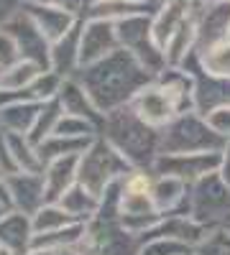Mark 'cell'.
I'll return each mask as SVG.
<instances>
[{"label":"cell","instance_id":"24","mask_svg":"<svg viewBox=\"0 0 230 255\" xmlns=\"http://www.w3.org/2000/svg\"><path fill=\"white\" fill-rule=\"evenodd\" d=\"M156 5H146V3H136V0H92V5L87 10L85 18H100V20H118L131 18L138 13H154Z\"/></svg>","mask_w":230,"mask_h":255},{"label":"cell","instance_id":"48","mask_svg":"<svg viewBox=\"0 0 230 255\" xmlns=\"http://www.w3.org/2000/svg\"><path fill=\"white\" fill-rule=\"evenodd\" d=\"M187 3L195 5V8H200V5H205V3H207V0H187Z\"/></svg>","mask_w":230,"mask_h":255},{"label":"cell","instance_id":"33","mask_svg":"<svg viewBox=\"0 0 230 255\" xmlns=\"http://www.w3.org/2000/svg\"><path fill=\"white\" fill-rule=\"evenodd\" d=\"M61 82H64V77H59V74L51 72V69H44V72H41V74L31 82V87H28L31 100H36V102H49V100L59 97Z\"/></svg>","mask_w":230,"mask_h":255},{"label":"cell","instance_id":"6","mask_svg":"<svg viewBox=\"0 0 230 255\" xmlns=\"http://www.w3.org/2000/svg\"><path fill=\"white\" fill-rule=\"evenodd\" d=\"M143 240L123 227L120 220H102L92 217L85 225V235L79 240L82 255H138Z\"/></svg>","mask_w":230,"mask_h":255},{"label":"cell","instance_id":"19","mask_svg":"<svg viewBox=\"0 0 230 255\" xmlns=\"http://www.w3.org/2000/svg\"><path fill=\"white\" fill-rule=\"evenodd\" d=\"M33 217L26 212L10 209L8 215L0 220V245L10 248L13 253L23 255L33 248Z\"/></svg>","mask_w":230,"mask_h":255},{"label":"cell","instance_id":"22","mask_svg":"<svg viewBox=\"0 0 230 255\" xmlns=\"http://www.w3.org/2000/svg\"><path fill=\"white\" fill-rule=\"evenodd\" d=\"M41 105H44V102L20 100V102H13V105L0 108V128L8 130V133H23V135H28L33 130L36 120H38Z\"/></svg>","mask_w":230,"mask_h":255},{"label":"cell","instance_id":"37","mask_svg":"<svg viewBox=\"0 0 230 255\" xmlns=\"http://www.w3.org/2000/svg\"><path fill=\"white\" fill-rule=\"evenodd\" d=\"M20 59V54H18V46H15V41H13V36L0 26V67H10V64H15Z\"/></svg>","mask_w":230,"mask_h":255},{"label":"cell","instance_id":"47","mask_svg":"<svg viewBox=\"0 0 230 255\" xmlns=\"http://www.w3.org/2000/svg\"><path fill=\"white\" fill-rule=\"evenodd\" d=\"M136 3H146V5H156V8L161 5V3H159V0H136Z\"/></svg>","mask_w":230,"mask_h":255},{"label":"cell","instance_id":"32","mask_svg":"<svg viewBox=\"0 0 230 255\" xmlns=\"http://www.w3.org/2000/svg\"><path fill=\"white\" fill-rule=\"evenodd\" d=\"M61 115H64V108H61L59 97L44 102V105H41V113H38V120H36V125H33V130L28 133V138L38 145L41 140L49 138V135L56 130V125H59Z\"/></svg>","mask_w":230,"mask_h":255},{"label":"cell","instance_id":"16","mask_svg":"<svg viewBox=\"0 0 230 255\" xmlns=\"http://www.w3.org/2000/svg\"><path fill=\"white\" fill-rule=\"evenodd\" d=\"M82 23L85 20H77V23L51 44V61H49V69L56 72L59 77H77V72L82 69V59H79V51H82Z\"/></svg>","mask_w":230,"mask_h":255},{"label":"cell","instance_id":"11","mask_svg":"<svg viewBox=\"0 0 230 255\" xmlns=\"http://www.w3.org/2000/svg\"><path fill=\"white\" fill-rule=\"evenodd\" d=\"M220 168V153H159L151 171L169 174L187 184H195L197 179L213 174Z\"/></svg>","mask_w":230,"mask_h":255},{"label":"cell","instance_id":"41","mask_svg":"<svg viewBox=\"0 0 230 255\" xmlns=\"http://www.w3.org/2000/svg\"><path fill=\"white\" fill-rule=\"evenodd\" d=\"M218 174L230 184V140L225 143V148L220 151V168H218Z\"/></svg>","mask_w":230,"mask_h":255},{"label":"cell","instance_id":"30","mask_svg":"<svg viewBox=\"0 0 230 255\" xmlns=\"http://www.w3.org/2000/svg\"><path fill=\"white\" fill-rule=\"evenodd\" d=\"M200 54V64L207 74H215V77H225L230 79V38L220 41L215 46H207Z\"/></svg>","mask_w":230,"mask_h":255},{"label":"cell","instance_id":"12","mask_svg":"<svg viewBox=\"0 0 230 255\" xmlns=\"http://www.w3.org/2000/svg\"><path fill=\"white\" fill-rule=\"evenodd\" d=\"M118 49H120V38H118V26L113 20L85 18V23H82V51H79L82 67L102 61Z\"/></svg>","mask_w":230,"mask_h":255},{"label":"cell","instance_id":"14","mask_svg":"<svg viewBox=\"0 0 230 255\" xmlns=\"http://www.w3.org/2000/svg\"><path fill=\"white\" fill-rule=\"evenodd\" d=\"M13 209L26 212V215H36V212L46 204V181L44 171H18L5 179Z\"/></svg>","mask_w":230,"mask_h":255},{"label":"cell","instance_id":"5","mask_svg":"<svg viewBox=\"0 0 230 255\" xmlns=\"http://www.w3.org/2000/svg\"><path fill=\"white\" fill-rule=\"evenodd\" d=\"M190 217L210 230H230V184L218 174H207L190 184Z\"/></svg>","mask_w":230,"mask_h":255},{"label":"cell","instance_id":"10","mask_svg":"<svg viewBox=\"0 0 230 255\" xmlns=\"http://www.w3.org/2000/svg\"><path fill=\"white\" fill-rule=\"evenodd\" d=\"M182 69H187L195 77V110L200 115H207L210 110L220 108V105H230V79L207 74L202 69V64H200L197 51L187 56Z\"/></svg>","mask_w":230,"mask_h":255},{"label":"cell","instance_id":"34","mask_svg":"<svg viewBox=\"0 0 230 255\" xmlns=\"http://www.w3.org/2000/svg\"><path fill=\"white\" fill-rule=\"evenodd\" d=\"M190 255H230V230H210L192 245Z\"/></svg>","mask_w":230,"mask_h":255},{"label":"cell","instance_id":"38","mask_svg":"<svg viewBox=\"0 0 230 255\" xmlns=\"http://www.w3.org/2000/svg\"><path fill=\"white\" fill-rule=\"evenodd\" d=\"M20 168L13 158V151H10V145H8V138H5V130H0V174H3V179L18 174Z\"/></svg>","mask_w":230,"mask_h":255},{"label":"cell","instance_id":"28","mask_svg":"<svg viewBox=\"0 0 230 255\" xmlns=\"http://www.w3.org/2000/svg\"><path fill=\"white\" fill-rule=\"evenodd\" d=\"M82 235H85V222H72L61 230L46 232V235H33V248H49V250L74 248L79 245Z\"/></svg>","mask_w":230,"mask_h":255},{"label":"cell","instance_id":"23","mask_svg":"<svg viewBox=\"0 0 230 255\" xmlns=\"http://www.w3.org/2000/svg\"><path fill=\"white\" fill-rule=\"evenodd\" d=\"M59 204L64 207V212L74 222H85V225L100 212V197L92 194V191L87 186H82L79 181L59 199Z\"/></svg>","mask_w":230,"mask_h":255},{"label":"cell","instance_id":"46","mask_svg":"<svg viewBox=\"0 0 230 255\" xmlns=\"http://www.w3.org/2000/svg\"><path fill=\"white\" fill-rule=\"evenodd\" d=\"M0 255H18V253H13V250L5 248V245H0Z\"/></svg>","mask_w":230,"mask_h":255},{"label":"cell","instance_id":"1","mask_svg":"<svg viewBox=\"0 0 230 255\" xmlns=\"http://www.w3.org/2000/svg\"><path fill=\"white\" fill-rule=\"evenodd\" d=\"M77 79L87 90L92 102L97 105V110L102 115H108L113 110H120L125 105H131V100L138 95V90L146 87L154 77L131 51L118 49L102 61L82 67L77 72Z\"/></svg>","mask_w":230,"mask_h":255},{"label":"cell","instance_id":"3","mask_svg":"<svg viewBox=\"0 0 230 255\" xmlns=\"http://www.w3.org/2000/svg\"><path fill=\"white\" fill-rule=\"evenodd\" d=\"M225 143L197 110L182 113L161 128V153H220Z\"/></svg>","mask_w":230,"mask_h":255},{"label":"cell","instance_id":"44","mask_svg":"<svg viewBox=\"0 0 230 255\" xmlns=\"http://www.w3.org/2000/svg\"><path fill=\"white\" fill-rule=\"evenodd\" d=\"M10 209H13V207H8V204H3V202H0V220H3V217L8 215Z\"/></svg>","mask_w":230,"mask_h":255},{"label":"cell","instance_id":"9","mask_svg":"<svg viewBox=\"0 0 230 255\" xmlns=\"http://www.w3.org/2000/svg\"><path fill=\"white\" fill-rule=\"evenodd\" d=\"M131 108H133V113L141 120H146L149 125L159 128V130H161L164 125H169L177 115H182L179 105L174 102V97L169 95V90H166L156 77L146 84V87L138 90V95L131 100Z\"/></svg>","mask_w":230,"mask_h":255},{"label":"cell","instance_id":"40","mask_svg":"<svg viewBox=\"0 0 230 255\" xmlns=\"http://www.w3.org/2000/svg\"><path fill=\"white\" fill-rule=\"evenodd\" d=\"M20 8H23V0H0V26L10 20Z\"/></svg>","mask_w":230,"mask_h":255},{"label":"cell","instance_id":"39","mask_svg":"<svg viewBox=\"0 0 230 255\" xmlns=\"http://www.w3.org/2000/svg\"><path fill=\"white\" fill-rule=\"evenodd\" d=\"M54 3H56L59 8L69 10L74 18L85 20V15H87V10H90V5H92V0H54Z\"/></svg>","mask_w":230,"mask_h":255},{"label":"cell","instance_id":"35","mask_svg":"<svg viewBox=\"0 0 230 255\" xmlns=\"http://www.w3.org/2000/svg\"><path fill=\"white\" fill-rule=\"evenodd\" d=\"M192 245H187L182 240L174 238H154V240H146L141 245L138 255H182V253H190Z\"/></svg>","mask_w":230,"mask_h":255},{"label":"cell","instance_id":"8","mask_svg":"<svg viewBox=\"0 0 230 255\" xmlns=\"http://www.w3.org/2000/svg\"><path fill=\"white\" fill-rule=\"evenodd\" d=\"M3 28L13 36L15 46H18V54L20 59H28L33 64H38L41 69H49V61H51V41L44 36L33 20L28 18V13L20 8L10 20H5Z\"/></svg>","mask_w":230,"mask_h":255},{"label":"cell","instance_id":"25","mask_svg":"<svg viewBox=\"0 0 230 255\" xmlns=\"http://www.w3.org/2000/svg\"><path fill=\"white\" fill-rule=\"evenodd\" d=\"M197 51V28H195V15L187 20L184 26H179V31L166 41L164 46V56L169 67H182L187 61V56Z\"/></svg>","mask_w":230,"mask_h":255},{"label":"cell","instance_id":"36","mask_svg":"<svg viewBox=\"0 0 230 255\" xmlns=\"http://www.w3.org/2000/svg\"><path fill=\"white\" fill-rule=\"evenodd\" d=\"M205 120L210 123V128H213L218 135H223L225 140H230V105H220V108L210 110V113L205 115Z\"/></svg>","mask_w":230,"mask_h":255},{"label":"cell","instance_id":"29","mask_svg":"<svg viewBox=\"0 0 230 255\" xmlns=\"http://www.w3.org/2000/svg\"><path fill=\"white\" fill-rule=\"evenodd\" d=\"M44 72L38 67V64L28 61V59H18L15 64H10V67L3 69V84L0 87L3 90H28L31 82Z\"/></svg>","mask_w":230,"mask_h":255},{"label":"cell","instance_id":"27","mask_svg":"<svg viewBox=\"0 0 230 255\" xmlns=\"http://www.w3.org/2000/svg\"><path fill=\"white\" fill-rule=\"evenodd\" d=\"M5 138H8V145H10L13 158H15L20 171H44V161L38 156V145L28 135L5 130Z\"/></svg>","mask_w":230,"mask_h":255},{"label":"cell","instance_id":"49","mask_svg":"<svg viewBox=\"0 0 230 255\" xmlns=\"http://www.w3.org/2000/svg\"><path fill=\"white\" fill-rule=\"evenodd\" d=\"M0 84H3V67H0Z\"/></svg>","mask_w":230,"mask_h":255},{"label":"cell","instance_id":"4","mask_svg":"<svg viewBox=\"0 0 230 255\" xmlns=\"http://www.w3.org/2000/svg\"><path fill=\"white\" fill-rule=\"evenodd\" d=\"M131 163L113 143H108L102 135H97L85 153H79V166H77V181L87 186L92 194H102L113 181L123 179L131 171Z\"/></svg>","mask_w":230,"mask_h":255},{"label":"cell","instance_id":"21","mask_svg":"<svg viewBox=\"0 0 230 255\" xmlns=\"http://www.w3.org/2000/svg\"><path fill=\"white\" fill-rule=\"evenodd\" d=\"M77 166L79 156L54 158L44 166V181H46V202H59L67 191L77 184Z\"/></svg>","mask_w":230,"mask_h":255},{"label":"cell","instance_id":"15","mask_svg":"<svg viewBox=\"0 0 230 255\" xmlns=\"http://www.w3.org/2000/svg\"><path fill=\"white\" fill-rule=\"evenodd\" d=\"M190 184L169 176V174H154V184H151V197L154 204L161 215H184L190 217Z\"/></svg>","mask_w":230,"mask_h":255},{"label":"cell","instance_id":"26","mask_svg":"<svg viewBox=\"0 0 230 255\" xmlns=\"http://www.w3.org/2000/svg\"><path fill=\"white\" fill-rule=\"evenodd\" d=\"M95 138H69V135H59L51 133L49 138H44L38 143V156L44 161V166L54 158H67V156H79L87 151V145Z\"/></svg>","mask_w":230,"mask_h":255},{"label":"cell","instance_id":"53","mask_svg":"<svg viewBox=\"0 0 230 255\" xmlns=\"http://www.w3.org/2000/svg\"><path fill=\"white\" fill-rule=\"evenodd\" d=\"M0 176H3V174H0Z\"/></svg>","mask_w":230,"mask_h":255},{"label":"cell","instance_id":"7","mask_svg":"<svg viewBox=\"0 0 230 255\" xmlns=\"http://www.w3.org/2000/svg\"><path fill=\"white\" fill-rule=\"evenodd\" d=\"M151 15L154 13H138L131 18L118 20V38H120V49L131 51L146 69H149L151 77L161 74L169 64H166L164 49L156 44L154 31H151Z\"/></svg>","mask_w":230,"mask_h":255},{"label":"cell","instance_id":"31","mask_svg":"<svg viewBox=\"0 0 230 255\" xmlns=\"http://www.w3.org/2000/svg\"><path fill=\"white\" fill-rule=\"evenodd\" d=\"M74 220L64 212V207H61L59 202H46L44 207H41L36 215H33V232L36 235H46V232H54V230H61L72 225Z\"/></svg>","mask_w":230,"mask_h":255},{"label":"cell","instance_id":"45","mask_svg":"<svg viewBox=\"0 0 230 255\" xmlns=\"http://www.w3.org/2000/svg\"><path fill=\"white\" fill-rule=\"evenodd\" d=\"M38 3H54V0H23V5H38Z\"/></svg>","mask_w":230,"mask_h":255},{"label":"cell","instance_id":"43","mask_svg":"<svg viewBox=\"0 0 230 255\" xmlns=\"http://www.w3.org/2000/svg\"><path fill=\"white\" fill-rule=\"evenodd\" d=\"M56 255H82V250L74 245V248H61V250H56Z\"/></svg>","mask_w":230,"mask_h":255},{"label":"cell","instance_id":"20","mask_svg":"<svg viewBox=\"0 0 230 255\" xmlns=\"http://www.w3.org/2000/svg\"><path fill=\"white\" fill-rule=\"evenodd\" d=\"M59 102H61V108H64V113L77 115V118H85V120H92L95 125L102 128V120H105V115L97 110V105L92 102V97H90L87 90L79 84L77 77H69V79L61 82Z\"/></svg>","mask_w":230,"mask_h":255},{"label":"cell","instance_id":"50","mask_svg":"<svg viewBox=\"0 0 230 255\" xmlns=\"http://www.w3.org/2000/svg\"><path fill=\"white\" fill-rule=\"evenodd\" d=\"M223 3H230V0H223Z\"/></svg>","mask_w":230,"mask_h":255},{"label":"cell","instance_id":"51","mask_svg":"<svg viewBox=\"0 0 230 255\" xmlns=\"http://www.w3.org/2000/svg\"><path fill=\"white\" fill-rule=\"evenodd\" d=\"M182 255H190V253H182Z\"/></svg>","mask_w":230,"mask_h":255},{"label":"cell","instance_id":"42","mask_svg":"<svg viewBox=\"0 0 230 255\" xmlns=\"http://www.w3.org/2000/svg\"><path fill=\"white\" fill-rule=\"evenodd\" d=\"M23 255H56V250H49V248H31L28 253Z\"/></svg>","mask_w":230,"mask_h":255},{"label":"cell","instance_id":"18","mask_svg":"<svg viewBox=\"0 0 230 255\" xmlns=\"http://www.w3.org/2000/svg\"><path fill=\"white\" fill-rule=\"evenodd\" d=\"M23 10L28 13V18L33 20V23L44 31V36L51 41L56 38H61L64 36L77 20H82V18H74L69 10H64V8H59L56 3H38V5H23Z\"/></svg>","mask_w":230,"mask_h":255},{"label":"cell","instance_id":"13","mask_svg":"<svg viewBox=\"0 0 230 255\" xmlns=\"http://www.w3.org/2000/svg\"><path fill=\"white\" fill-rule=\"evenodd\" d=\"M195 28H197V51L215 46L230 38V3L223 0H207L195 10Z\"/></svg>","mask_w":230,"mask_h":255},{"label":"cell","instance_id":"17","mask_svg":"<svg viewBox=\"0 0 230 255\" xmlns=\"http://www.w3.org/2000/svg\"><path fill=\"white\" fill-rule=\"evenodd\" d=\"M195 10L197 8L190 5L187 0H164L151 15V31H154L156 44L164 49L166 41L179 31V26H184L195 15Z\"/></svg>","mask_w":230,"mask_h":255},{"label":"cell","instance_id":"52","mask_svg":"<svg viewBox=\"0 0 230 255\" xmlns=\"http://www.w3.org/2000/svg\"><path fill=\"white\" fill-rule=\"evenodd\" d=\"M0 130H3V128H0Z\"/></svg>","mask_w":230,"mask_h":255},{"label":"cell","instance_id":"2","mask_svg":"<svg viewBox=\"0 0 230 255\" xmlns=\"http://www.w3.org/2000/svg\"><path fill=\"white\" fill-rule=\"evenodd\" d=\"M100 135L113 143L133 168H154L161 153V130L141 120L131 105L105 115Z\"/></svg>","mask_w":230,"mask_h":255}]
</instances>
